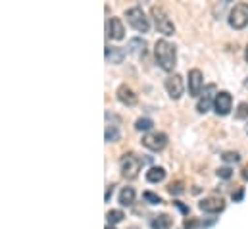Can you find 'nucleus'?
Instances as JSON below:
<instances>
[{
	"mask_svg": "<svg viewBox=\"0 0 248 229\" xmlns=\"http://www.w3.org/2000/svg\"><path fill=\"white\" fill-rule=\"evenodd\" d=\"M154 56H156L158 65H160L164 71H173V67L177 65V50H175V45H171V43L166 41V39L156 41V45H154Z\"/></svg>",
	"mask_w": 248,
	"mask_h": 229,
	"instance_id": "nucleus-1",
	"label": "nucleus"
},
{
	"mask_svg": "<svg viewBox=\"0 0 248 229\" xmlns=\"http://www.w3.org/2000/svg\"><path fill=\"white\" fill-rule=\"evenodd\" d=\"M125 17H127L129 25H131L135 31H139V33H148V29H150V21H148V17H146V14L142 12L140 6H133V8H129V10L125 12Z\"/></svg>",
	"mask_w": 248,
	"mask_h": 229,
	"instance_id": "nucleus-2",
	"label": "nucleus"
},
{
	"mask_svg": "<svg viewBox=\"0 0 248 229\" xmlns=\"http://www.w3.org/2000/svg\"><path fill=\"white\" fill-rule=\"evenodd\" d=\"M150 14H152V17H154V25H156V29H158L162 35L171 37V35L175 33V25H173V21L170 19V16L164 12V8H160V6H152Z\"/></svg>",
	"mask_w": 248,
	"mask_h": 229,
	"instance_id": "nucleus-3",
	"label": "nucleus"
},
{
	"mask_svg": "<svg viewBox=\"0 0 248 229\" xmlns=\"http://www.w3.org/2000/svg\"><path fill=\"white\" fill-rule=\"evenodd\" d=\"M217 93H219V91H217V87H216L214 83H210V85L204 87V91H202V95H200V98H198V102H196V110H198V114H206V112L214 106Z\"/></svg>",
	"mask_w": 248,
	"mask_h": 229,
	"instance_id": "nucleus-4",
	"label": "nucleus"
},
{
	"mask_svg": "<svg viewBox=\"0 0 248 229\" xmlns=\"http://www.w3.org/2000/svg\"><path fill=\"white\" fill-rule=\"evenodd\" d=\"M142 147H146L152 152H160L168 147V135L162 131H150L142 137Z\"/></svg>",
	"mask_w": 248,
	"mask_h": 229,
	"instance_id": "nucleus-5",
	"label": "nucleus"
},
{
	"mask_svg": "<svg viewBox=\"0 0 248 229\" xmlns=\"http://www.w3.org/2000/svg\"><path fill=\"white\" fill-rule=\"evenodd\" d=\"M229 25L233 29H243L248 25V4L241 2L235 4V8L229 12Z\"/></svg>",
	"mask_w": 248,
	"mask_h": 229,
	"instance_id": "nucleus-6",
	"label": "nucleus"
},
{
	"mask_svg": "<svg viewBox=\"0 0 248 229\" xmlns=\"http://www.w3.org/2000/svg\"><path fill=\"white\" fill-rule=\"evenodd\" d=\"M142 168V160L137 154H125L122 158V175L125 179H135Z\"/></svg>",
	"mask_w": 248,
	"mask_h": 229,
	"instance_id": "nucleus-7",
	"label": "nucleus"
},
{
	"mask_svg": "<svg viewBox=\"0 0 248 229\" xmlns=\"http://www.w3.org/2000/svg\"><path fill=\"white\" fill-rule=\"evenodd\" d=\"M166 91H168V95L173 98V100H179L181 97H183V93H185V83H183V77L179 75V73H173V75H170L168 79H166Z\"/></svg>",
	"mask_w": 248,
	"mask_h": 229,
	"instance_id": "nucleus-8",
	"label": "nucleus"
},
{
	"mask_svg": "<svg viewBox=\"0 0 248 229\" xmlns=\"http://www.w3.org/2000/svg\"><path fill=\"white\" fill-rule=\"evenodd\" d=\"M214 110L217 115H229L233 110V97L227 91H219L214 102Z\"/></svg>",
	"mask_w": 248,
	"mask_h": 229,
	"instance_id": "nucleus-9",
	"label": "nucleus"
},
{
	"mask_svg": "<svg viewBox=\"0 0 248 229\" xmlns=\"http://www.w3.org/2000/svg\"><path fill=\"white\" fill-rule=\"evenodd\" d=\"M198 208L208 214H219L221 210H225V200L221 196H208L198 202Z\"/></svg>",
	"mask_w": 248,
	"mask_h": 229,
	"instance_id": "nucleus-10",
	"label": "nucleus"
},
{
	"mask_svg": "<svg viewBox=\"0 0 248 229\" xmlns=\"http://www.w3.org/2000/svg\"><path fill=\"white\" fill-rule=\"evenodd\" d=\"M188 95L190 97H200L202 87H204V75L200 69H190L188 71Z\"/></svg>",
	"mask_w": 248,
	"mask_h": 229,
	"instance_id": "nucleus-11",
	"label": "nucleus"
},
{
	"mask_svg": "<svg viewBox=\"0 0 248 229\" xmlns=\"http://www.w3.org/2000/svg\"><path fill=\"white\" fill-rule=\"evenodd\" d=\"M116 97H118V100L125 104V106H135L137 104V95H135V91L129 87V85H120L118 87V91H116Z\"/></svg>",
	"mask_w": 248,
	"mask_h": 229,
	"instance_id": "nucleus-12",
	"label": "nucleus"
},
{
	"mask_svg": "<svg viewBox=\"0 0 248 229\" xmlns=\"http://www.w3.org/2000/svg\"><path fill=\"white\" fill-rule=\"evenodd\" d=\"M108 37L114 39V41H122L125 37V27L120 17H112L108 21Z\"/></svg>",
	"mask_w": 248,
	"mask_h": 229,
	"instance_id": "nucleus-13",
	"label": "nucleus"
},
{
	"mask_svg": "<svg viewBox=\"0 0 248 229\" xmlns=\"http://www.w3.org/2000/svg\"><path fill=\"white\" fill-rule=\"evenodd\" d=\"M120 119L116 117V121L112 123L108 117H106V133H104V137H106V143H118L120 141Z\"/></svg>",
	"mask_w": 248,
	"mask_h": 229,
	"instance_id": "nucleus-14",
	"label": "nucleus"
},
{
	"mask_svg": "<svg viewBox=\"0 0 248 229\" xmlns=\"http://www.w3.org/2000/svg\"><path fill=\"white\" fill-rule=\"evenodd\" d=\"M125 58V50L120 47H106V62L108 64H122Z\"/></svg>",
	"mask_w": 248,
	"mask_h": 229,
	"instance_id": "nucleus-15",
	"label": "nucleus"
},
{
	"mask_svg": "<svg viewBox=\"0 0 248 229\" xmlns=\"http://www.w3.org/2000/svg\"><path fill=\"white\" fill-rule=\"evenodd\" d=\"M171 224H173L171 216H168V214H158V216L152 218L150 228L152 229H170L171 228Z\"/></svg>",
	"mask_w": 248,
	"mask_h": 229,
	"instance_id": "nucleus-16",
	"label": "nucleus"
},
{
	"mask_svg": "<svg viewBox=\"0 0 248 229\" xmlns=\"http://www.w3.org/2000/svg\"><path fill=\"white\" fill-rule=\"evenodd\" d=\"M164 179H166V170L160 168V166H158V168L154 166V168H150V170L146 172V181H148V183H160V181H164Z\"/></svg>",
	"mask_w": 248,
	"mask_h": 229,
	"instance_id": "nucleus-17",
	"label": "nucleus"
},
{
	"mask_svg": "<svg viewBox=\"0 0 248 229\" xmlns=\"http://www.w3.org/2000/svg\"><path fill=\"white\" fill-rule=\"evenodd\" d=\"M129 52H133V54H144V50H146V41L144 39H140V37H135V39H131L129 41Z\"/></svg>",
	"mask_w": 248,
	"mask_h": 229,
	"instance_id": "nucleus-18",
	"label": "nucleus"
},
{
	"mask_svg": "<svg viewBox=\"0 0 248 229\" xmlns=\"http://www.w3.org/2000/svg\"><path fill=\"white\" fill-rule=\"evenodd\" d=\"M135 202V189L133 187H124L120 193V204L122 206H131Z\"/></svg>",
	"mask_w": 248,
	"mask_h": 229,
	"instance_id": "nucleus-19",
	"label": "nucleus"
},
{
	"mask_svg": "<svg viewBox=\"0 0 248 229\" xmlns=\"http://www.w3.org/2000/svg\"><path fill=\"white\" fill-rule=\"evenodd\" d=\"M125 214L122 210H110L108 214H106V220H108V226H116V224H120V222H124Z\"/></svg>",
	"mask_w": 248,
	"mask_h": 229,
	"instance_id": "nucleus-20",
	"label": "nucleus"
},
{
	"mask_svg": "<svg viewBox=\"0 0 248 229\" xmlns=\"http://www.w3.org/2000/svg\"><path fill=\"white\" fill-rule=\"evenodd\" d=\"M152 127H154V121L148 119V117H139V119L135 121V129H137V131H148V133H150Z\"/></svg>",
	"mask_w": 248,
	"mask_h": 229,
	"instance_id": "nucleus-21",
	"label": "nucleus"
},
{
	"mask_svg": "<svg viewBox=\"0 0 248 229\" xmlns=\"http://www.w3.org/2000/svg\"><path fill=\"white\" fill-rule=\"evenodd\" d=\"M221 160H223L225 164H235V162L241 160V154H239V152H233V150H227V152H223Z\"/></svg>",
	"mask_w": 248,
	"mask_h": 229,
	"instance_id": "nucleus-22",
	"label": "nucleus"
},
{
	"mask_svg": "<svg viewBox=\"0 0 248 229\" xmlns=\"http://www.w3.org/2000/svg\"><path fill=\"white\" fill-rule=\"evenodd\" d=\"M237 119H248V102H241L237 106V112H235Z\"/></svg>",
	"mask_w": 248,
	"mask_h": 229,
	"instance_id": "nucleus-23",
	"label": "nucleus"
},
{
	"mask_svg": "<svg viewBox=\"0 0 248 229\" xmlns=\"http://www.w3.org/2000/svg\"><path fill=\"white\" fill-rule=\"evenodd\" d=\"M142 196H144V200H146L148 204H162V198H160L156 193H152V191H146Z\"/></svg>",
	"mask_w": 248,
	"mask_h": 229,
	"instance_id": "nucleus-24",
	"label": "nucleus"
},
{
	"mask_svg": "<svg viewBox=\"0 0 248 229\" xmlns=\"http://www.w3.org/2000/svg\"><path fill=\"white\" fill-rule=\"evenodd\" d=\"M231 175H233V170L229 166H223V168L217 170V177L219 179H231Z\"/></svg>",
	"mask_w": 248,
	"mask_h": 229,
	"instance_id": "nucleus-25",
	"label": "nucleus"
},
{
	"mask_svg": "<svg viewBox=\"0 0 248 229\" xmlns=\"http://www.w3.org/2000/svg\"><path fill=\"white\" fill-rule=\"evenodd\" d=\"M200 226H202V224H200L196 218H186L185 220V229H198Z\"/></svg>",
	"mask_w": 248,
	"mask_h": 229,
	"instance_id": "nucleus-26",
	"label": "nucleus"
},
{
	"mask_svg": "<svg viewBox=\"0 0 248 229\" xmlns=\"http://www.w3.org/2000/svg\"><path fill=\"white\" fill-rule=\"evenodd\" d=\"M243 196H245V189H243V187H241L237 193H233V200H235V202H241Z\"/></svg>",
	"mask_w": 248,
	"mask_h": 229,
	"instance_id": "nucleus-27",
	"label": "nucleus"
},
{
	"mask_svg": "<svg viewBox=\"0 0 248 229\" xmlns=\"http://www.w3.org/2000/svg\"><path fill=\"white\" fill-rule=\"evenodd\" d=\"M181 191H183V189H181V185H179V183H177V185H173V183L170 185V193H171V195H173V193L177 195V193H181Z\"/></svg>",
	"mask_w": 248,
	"mask_h": 229,
	"instance_id": "nucleus-28",
	"label": "nucleus"
},
{
	"mask_svg": "<svg viewBox=\"0 0 248 229\" xmlns=\"http://www.w3.org/2000/svg\"><path fill=\"white\" fill-rule=\"evenodd\" d=\"M173 204H175V206H177V208H179V210H181V212H183V214H185V216H188V208H186L185 204H181V202H179V200H175V202H173Z\"/></svg>",
	"mask_w": 248,
	"mask_h": 229,
	"instance_id": "nucleus-29",
	"label": "nucleus"
},
{
	"mask_svg": "<svg viewBox=\"0 0 248 229\" xmlns=\"http://www.w3.org/2000/svg\"><path fill=\"white\" fill-rule=\"evenodd\" d=\"M112 193H114V185H108V189H106V196H104V198H106V202L110 200V196H112Z\"/></svg>",
	"mask_w": 248,
	"mask_h": 229,
	"instance_id": "nucleus-30",
	"label": "nucleus"
},
{
	"mask_svg": "<svg viewBox=\"0 0 248 229\" xmlns=\"http://www.w3.org/2000/svg\"><path fill=\"white\" fill-rule=\"evenodd\" d=\"M241 177H243L245 181H248V164L243 166V170H241Z\"/></svg>",
	"mask_w": 248,
	"mask_h": 229,
	"instance_id": "nucleus-31",
	"label": "nucleus"
},
{
	"mask_svg": "<svg viewBox=\"0 0 248 229\" xmlns=\"http://www.w3.org/2000/svg\"><path fill=\"white\" fill-rule=\"evenodd\" d=\"M245 58H247V62H248V47H247V52H245Z\"/></svg>",
	"mask_w": 248,
	"mask_h": 229,
	"instance_id": "nucleus-32",
	"label": "nucleus"
},
{
	"mask_svg": "<svg viewBox=\"0 0 248 229\" xmlns=\"http://www.w3.org/2000/svg\"><path fill=\"white\" fill-rule=\"evenodd\" d=\"M245 87H247V89H248V77H247V79H245Z\"/></svg>",
	"mask_w": 248,
	"mask_h": 229,
	"instance_id": "nucleus-33",
	"label": "nucleus"
},
{
	"mask_svg": "<svg viewBox=\"0 0 248 229\" xmlns=\"http://www.w3.org/2000/svg\"><path fill=\"white\" fill-rule=\"evenodd\" d=\"M106 229H116L114 226H106Z\"/></svg>",
	"mask_w": 248,
	"mask_h": 229,
	"instance_id": "nucleus-34",
	"label": "nucleus"
},
{
	"mask_svg": "<svg viewBox=\"0 0 248 229\" xmlns=\"http://www.w3.org/2000/svg\"><path fill=\"white\" fill-rule=\"evenodd\" d=\"M247 133H248V121H247Z\"/></svg>",
	"mask_w": 248,
	"mask_h": 229,
	"instance_id": "nucleus-35",
	"label": "nucleus"
}]
</instances>
